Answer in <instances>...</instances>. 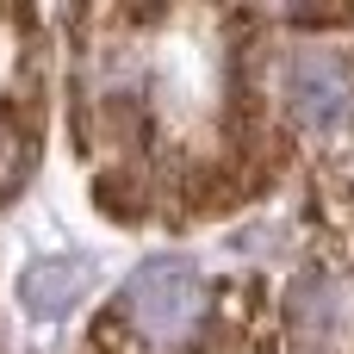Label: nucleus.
I'll use <instances>...</instances> for the list:
<instances>
[{
    "label": "nucleus",
    "instance_id": "1",
    "mask_svg": "<svg viewBox=\"0 0 354 354\" xmlns=\"http://www.w3.org/2000/svg\"><path fill=\"white\" fill-rule=\"evenodd\" d=\"M149 44L137 56V118L156 131L168 156H205L224 137V44L199 12L149 19Z\"/></svg>",
    "mask_w": 354,
    "mask_h": 354
},
{
    "label": "nucleus",
    "instance_id": "2",
    "mask_svg": "<svg viewBox=\"0 0 354 354\" xmlns=\"http://www.w3.org/2000/svg\"><path fill=\"white\" fill-rule=\"evenodd\" d=\"M205 311H212V299H205V274H199L193 255H149L124 280V292H118V317L131 324V336L143 348H156V354L199 348Z\"/></svg>",
    "mask_w": 354,
    "mask_h": 354
},
{
    "label": "nucleus",
    "instance_id": "5",
    "mask_svg": "<svg viewBox=\"0 0 354 354\" xmlns=\"http://www.w3.org/2000/svg\"><path fill=\"white\" fill-rule=\"evenodd\" d=\"M25 162H31V137L19 131V118H6V112H0V193H6V187H19Z\"/></svg>",
    "mask_w": 354,
    "mask_h": 354
},
{
    "label": "nucleus",
    "instance_id": "4",
    "mask_svg": "<svg viewBox=\"0 0 354 354\" xmlns=\"http://www.w3.org/2000/svg\"><path fill=\"white\" fill-rule=\"evenodd\" d=\"M87 280H93V268L81 255H44V261H31L19 274V299H25L31 317H62L87 292Z\"/></svg>",
    "mask_w": 354,
    "mask_h": 354
},
{
    "label": "nucleus",
    "instance_id": "3",
    "mask_svg": "<svg viewBox=\"0 0 354 354\" xmlns=\"http://www.w3.org/2000/svg\"><path fill=\"white\" fill-rule=\"evenodd\" d=\"M274 93L286 106L292 124L305 131H330L354 100V56L330 37H305L286 44V56L274 62Z\"/></svg>",
    "mask_w": 354,
    "mask_h": 354
},
{
    "label": "nucleus",
    "instance_id": "6",
    "mask_svg": "<svg viewBox=\"0 0 354 354\" xmlns=\"http://www.w3.org/2000/svg\"><path fill=\"white\" fill-rule=\"evenodd\" d=\"M12 62H19V44H12V25L0 19V81L12 75Z\"/></svg>",
    "mask_w": 354,
    "mask_h": 354
}]
</instances>
